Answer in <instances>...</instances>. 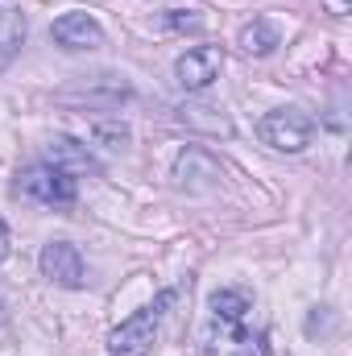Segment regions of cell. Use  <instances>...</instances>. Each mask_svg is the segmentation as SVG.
Instances as JSON below:
<instances>
[{
  "label": "cell",
  "instance_id": "cell-1",
  "mask_svg": "<svg viewBox=\"0 0 352 356\" xmlns=\"http://www.w3.org/2000/svg\"><path fill=\"white\" fill-rule=\"evenodd\" d=\"M249 315H253V294L241 286L216 290L207 298V344L216 356H249Z\"/></svg>",
  "mask_w": 352,
  "mask_h": 356
},
{
  "label": "cell",
  "instance_id": "cell-2",
  "mask_svg": "<svg viewBox=\"0 0 352 356\" xmlns=\"http://www.w3.org/2000/svg\"><path fill=\"white\" fill-rule=\"evenodd\" d=\"M17 195L42 203V207H71L79 199V178L71 175L67 166L58 162H29L21 175H17Z\"/></svg>",
  "mask_w": 352,
  "mask_h": 356
},
{
  "label": "cell",
  "instance_id": "cell-3",
  "mask_svg": "<svg viewBox=\"0 0 352 356\" xmlns=\"http://www.w3.org/2000/svg\"><path fill=\"white\" fill-rule=\"evenodd\" d=\"M175 302V290H166L158 302L133 311L120 327H112L108 336V356H150L154 353V340H158V323H162V311Z\"/></svg>",
  "mask_w": 352,
  "mask_h": 356
},
{
  "label": "cell",
  "instance_id": "cell-4",
  "mask_svg": "<svg viewBox=\"0 0 352 356\" xmlns=\"http://www.w3.org/2000/svg\"><path fill=\"white\" fill-rule=\"evenodd\" d=\"M262 141L269 149H282V154H303L315 137V120L303 112V108H273L265 112L262 124H257Z\"/></svg>",
  "mask_w": 352,
  "mask_h": 356
},
{
  "label": "cell",
  "instance_id": "cell-5",
  "mask_svg": "<svg viewBox=\"0 0 352 356\" xmlns=\"http://www.w3.org/2000/svg\"><path fill=\"white\" fill-rule=\"evenodd\" d=\"M220 71H224V50L220 46H195V50H186L175 63L178 88H186V91L211 88L220 79Z\"/></svg>",
  "mask_w": 352,
  "mask_h": 356
},
{
  "label": "cell",
  "instance_id": "cell-6",
  "mask_svg": "<svg viewBox=\"0 0 352 356\" xmlns=\"http://www.w3.org/2000/svg\"><path fill=\"white\" fill-rule=\"evenodd\" d=\"M42 277H50L54 286H67V290H79L83 286V257L71 241H50L38 257Z\"/></svg>",
  "mask_w": 352,
  "mask_h": 356
},
{
  "label": "cell",
  "instance_id": "cell-7",
  "mask_svg": "<svg viewBox=\"0 0 352 356\" xmlns=\"http://www.w3.org/2000/svg\"><path fill=\"white\" fill-rule=\"evenodd\" d=\"M50 38L63 50H99L104 46V29H99V21L91 13H63L50 25Z\"/></svg>",
  "mask_w": 352,
  "mask_h": 356
},
{
  "label": "cell",
  "instance_id": "cell-8",
  "mask_svg": "<svg viewBox=\"0 0 352 356\" xmlns=\"http://www.w3.org/2000/svg\"><path fill=\"white\" fill-rule=\"evenodd\" d=\"M175 182L182 186V191H211V186L220 182V166H216L211 154L186 149V154L175 162Z\"/></svg>",
  "mask_w": 352,
  "mask_h": 356
},
{
  "label": "cell",
  "instance_id": "cell-9",
  "mask_svg": "<svg viewBox=\"0 0 352 356\" xmlns=\"http://www.w3.org/2000/svg\"><path fill=\"white\" fill-rule=\"evenodd\" d=\"M278 42H282V33H278L265 17H253V21H249V25H241V33H237V46H241L245 54H253V58L273 54V50H278Z\"/></svg>",
  "mask_w": 352,
  "mask_h": 356
},
{
  "label": "cell",
  "instance_id": "cell-10",
  "mask_svg": "<svg viewBox=\"0 0 352 356\" xmlns=\"http://www.w3.org/2000/svg\"><path fill=\"white\" fill-rule=\"evenodd\" d=\"M21 38H25V17L13 4L0 0V67L13 58V50L21 46Z\"/></svg>",
  "mask_w": 352,
  "mask_h": 356
},
{
  "label": "cell",
  "instance_id": "cell-11",
  "mask_svg": "<svg viewBox=\"0 0 352 356\" xmlns=\"http://www.w3.org/2000/svg\"><path fill=\"white\" fill-rule=\"evenodd\" d=\"M182 120L191 124V129H207V133H232V124H228V116H220L216 108H182Z\"/></svg>",
  "mask_w": 352,
  "mask_h": 356
},
{
  "label": "cell",
  "instance_id": "cell-12",
  "mask_svg": "<svg viewBox=\"0 0 352 356\" xmlns=\"http://www.w3.org/2000/svg\"><path fill=\"white\" fill-rule=\"evenodd\" d=\"M170 25H175V29H199L203 21H199V17H170Z\"/></svg>",
  "mask_w": 352,
  "mask_h": 356
},
{
  "label": "cell",
  "instance_id": "cell-13",
  "mask_svg": "<svg viewBox=\"0 0 352 356\" xmlns=\"http://www.w3.org/2000/svg\"><path fill=\"white\" fill-rule=\"evenodd\" d=\"M8 249H13V245H8V228H4V220H0V266H4V257H8Z\"/></svg>",
  "mask_w": 352,
  "mask_h": 356
},
{
  "label": "cell",
  "instance_id": "cell-14",
  "mask_svg": "<svg viewBox=\"0 0 352 356\" xmlns=\"http://www.w3.org/2000/svg\"><path fill=\"white\" fill-rule=\"evenodd\" d=\"M328 8H332L336 17H344V13H349V0H328Z\"/></svg>",
  "mask_w": 352,
  "mask_h": 356
},
{
  "label": "cell",
  "instance_id": "cell-15",
  "mask_svg": "<svg viewBox=\"0 0 352 356\" xmlns=\"http://www.w3.org/2000/svg\"><path fill=\"white\" fill-rule=\"evenodd\" d=\"M0 323H4V298H0Z\"/></svg>",
  "mask_w": 352,
  "mask_h": 356
}]
</instances>
